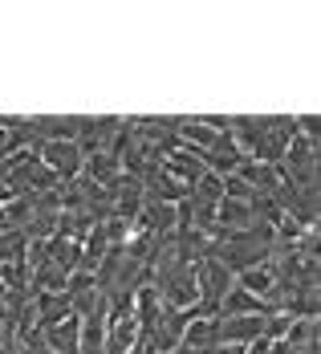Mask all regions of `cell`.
Returning a JSON list of instances; mask_svg holds the SVG:
<instances>
[{
  "instance_id": "cell-1",
  "label": "cell",
  "mask_w": 321,
  "mask_h": 354,
  "mask_svg": "<svg viewBox=\"0 0 321 354\" xmlns=\"http://www.w3.org/2000/svg\"><path fill=\"white\" fill-rule=\"evenodd\" d=\"M155 289H159V297H163L167 310H191V306H200V273H195V265H175L163 281H155Z\"/></svg>"
},
{
  "instance_id": "cell-2",
  "label": "cell",
  "mask_w": 321,
  "mask_h": 354,
  "mask_svg": "<svg viewBox=\"0 0 321 354\" xmlns=\"http://www.w3.org/2000/svg\"><path fill=\"white\" fill-rule=\"evenodd\" d=\"M41 163L61 179V183H73V179L81 176L86 155H81V147L73 139H49V142H41Z\"/></svg>"
},
{
  "instance_id": "cell-3",
  "label": "cell",
  "mask_w": 321,
  "mask_h": 354,
  "mask_svg": "<svg viewBox=\"0 0 321 354\" xmlns=\"http://www.w3.org/2000/svg\"><path fill=\"white\" fill-rule=\"evenodd\" d=\"M110 192H114V216H118V220H139V212H143V204H146L143 179L122 171V179H118Z\"/></svg>"
},
{
  "instance_id": "cell-4",
  "label": "cell",
  "mask_w": 321,
  "mask_h": 354,
  "mask_svg": "<svg viewBox=\"0 0 321 354\" xmlns=\"http://www.w3.org/2000/svg\"><path fill=\"white\" fill-rule=\"evenodd\" d=\"M249 314H277L264 297H256L249 289H240V285H232L228 293H224V301H220V314L215 318H249Z\"/></svg>"
},
{
  "instance_id": "cell-5",
  "label": "cell",
  "mask_w": 321,
  "mask_h": 354,
  "mask_svg": "<svg viewBox=\"0 0 321 354\" xmlns=\"http://www.w3.org/2000/svg\"><path fill=\"white\" fill-rule=\"evenodd\" d=\"M236 285L249 289V293H256V297H264V301L277 310V269H273V261L252 265V269H240V273H236Z\"/></svg>"
},
{
  "instance_id": "cell-6",
  "label": "cell",
  "mask_w": 321,
  "mask_h": 354,
  "mask_svg": "<svg viewBox=\"0 0 321 354\" xmlns=\"http://www.w3.org/2000/svg\"><path fill=\"white\" fill-rule=\"evenodd\" d=\"M163 171H167V176H175L179 183H187V187H191L195 179L208 171V167H204V155H200V151H191V147H179V151H171V155L163 159Z\"/></svg>"
},
{
  "instance_id": "cell-7",
  "label": "cell",
  "mask_w": 321,
  "mask_h": 354,
  "mask_svg": "<svg viewBox=\"0 0 321 354\" xmlns=\"http://www.w3.org/2000/svg\"><path fill=\"white\" fill-rule=\"evenodd\" d=\"M264 318L269 314H249V318H215L220 322V342H240L249 346L264 334Z\"/></svg>"
},
{
  "instance_id": "cell-8",
  "label": "cell",
  "mask_w": 321,
  "mask_h": 354,
  "mask_svg": "<svg viewBox=\"0 0 321 354\" xmlns=\"http://www.w3.org/2000/svg\"><path fill=\"white\" fill-rule=\"evenodd\" d=\"M77 342H81V318H77V314L53 322V326H45V346H49V351L77 354Z\"/></svg>"
},
{
  "instance_id": "cell-9",
  "label": "cell",
  "mask_w": 321,
  "mask_h": 354,
  "mask_svg": "<svg viewBox=\"0 0 321 354\" xmlns=\"http://www.w3.org/2000/svg\"><path fill=\"white\" fill-rule=\"evenodd\" d=\"M45 248H49V261L57 265V269H66V273H77L81 269V257H86V248H81V241H70V236H49L45 241Z\"/></svg>"
},
{
  "instance_id": "cell-10",
  "label": "cell",
  "mask_w": 321,
  "mask_h": 354,
  "mask_svg": "<svg viewBox=\"0 0 321 354\" xmlns=\"http://www.w3.org/2000/svg\"><path fill=\"white\" fill-rule=\"evenodd\" d=\"M81 176L94 179V183H102V187H114V183L122 179V163H118L110 151H98V155H86V163H81Z\"/></svg>"
},
{
  "instance_id": "cell-11",
  "label": "cell",
  "mask_w": 321,
  "mask_h": 354,
  "mask_svg": "<svg viewBox=\"0 0 321 354\" xmlns=\"http://www.w3.org/2000/svg\"><path fill=\"white\" fill-rule=\"evenodd\" d=\"M215 139H220V135H215L212 127H204L200 114H195V118H179V147H191V151L204 155V151L215 147Z\"/></svg>"
},
{
  "instance_id": "cell-12",
  "label": "cell",
  "mask_w": 321,
  "mask_h": 354,
  "mask_svg": "<svg viewBox=\"0 0 321 354\" xmlns=\"http://www.w3.org/2000/svg\"><path fill=\"white\" fill-rule=\"evenodd\" d=\"M215 342H220V322L215 318H200V314H195V318L183 326V342H179V346L208 351V346H215Z\"/></svg>"
},
{
  "instance_id": "cell-13",
  "label": "cell",
  "mask_w": 321,
  "mask_h": 354,
  "mask_svg": "<svg viewBox=\"0 0 321 354\" xmlns=\"http://www.w3.org/2000/svg\"><path fill=\"white\" fill-rule=\"evenodd\" d=\"M33 297H37V314H41V330L73 314L70 293H33Z\"/></svg>"
},
{
  "instance_id": "cell-14",
  "label": "cell",
  "mask_w": 321,
  "mask_h": 354,
  "mask_svg": "<svg viewBox=\"0 0 321 354\" xmlns=\"http://www.w3.org/2000/svg\"><path fill=\"white\" fill-rule=\"evenodd\" d=\"M285 342L293 346V351L318 342V318H293L289 322V330H285Z\"/></svg>"
},
{
  "instance_id": "cell-15",
  "label": "cell",
  "mask_w": 321,
  "mask_h": 354,
  "mask_svg": "<svg viewBox=\"0 0 321 354\" xmlns=\"http://www.w3.org/2000/svg\"><path fill=\"white\" fill-rule=\"evenodd\" d=\"M191 200H204V204H220L224 200V179L215 171H204V176L191 183Z\"/></svg>"
},
{
  "instance_id": "cell-16",
  "label": "cell",
  "mask_w": 321,
  "mask_h": 354,
  "mask_svg": "<svg viewBox=\"0 0 321 354\" xmlns=\"http://www.w3.org/2000/svg\"><path fill=\"white\" fill-rule=\"evenodd\" d=\"M220 179H224V200H244V204H252L256 192H252L240 176H220Z\"/></svg>"
},
{
  "instance_id": "cell-17",
  "label": "cell",
  "mask_w": 321,
  "mask_h": 354,
  "mask_svg": "<svg viewBox=\"0 0 321 354\" xmlns=\"http://www.w3.org/2000/svg\"><path fill=\"white\" fill-rule=\"evenodd\" d=\"M297 354H321V346H318V342H309V346H301Z\"/></svg>"
},
{
  "instance_id": "cell-18",
  "label": "cell",
  "mask_w": 321,
  "mask_h": 354,
  "mask_svg": "<svg viewBox=\"0 0 321 354\" xmlns=\"http://www.w3.org/2000/svg\"><path fill=\"white\" fill-rule=\"evenodd\" d=\"M41 354H57V351H49V346H45V351H41Z\"/></svg>"
}]
</instances>
